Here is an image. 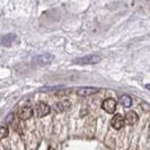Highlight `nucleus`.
Returning a JSON list of instances; mask_svg holds the SVG:
<instances>
[{"label": "nucleus", "mask_w": 150, "mask_h": 150, "mask_svg": "<svg viewBox=\"0 0 150 150\" xmlns=\"http://www.w3.org/2000/svg\"><path fill=\"white\" fill-rule=\"evenodd\" d=\"M100 60H102V57L99 54H89V56L77 58L73 62L79 65H95V64H98Z\"/></svg>", "instance_id": "1"}, {"label": "nucleus", "mask_w": 150, "mask_h": 150, "mask_svg": "<svg viewBox=\"0 0 150 150\" xmlns=\"http://www.w3.org/2000/svg\"><path fill=\"white\" fill-rule=\"evenodd\" d=\"M53 59H54V57L52 56V54H50V53H43L40 56L35 57L33 61L35 64H37V65H49V64H51L53 61Z\"/></svg>", "instance_id": "2"}, {"label": "nucleus", "mask_w": 150, "mask_h": 150, "mask_svg": "<svg viewBox=\"0 0 150 150\" xmlns=\"http://www.w3.org/2000/svg\"><path fill=\"white\" fill-rule=\"evenodd\" d=\"M102 108L105 112L108 113H113L115 111V108H117V102L113 99V98H108L103 102L102 104Z\"/></svg>", "instance_id": "3"}, {"label": "nucleus", "mask_w": 150, "mask_h": 150, "mask_svg": "<svg viewBox=\"0 0 150 150\" xmlns=\"http://www.w3.org/2000/svg\"><path fill=\"white\" fill-rule=\"evenodd\" d=\"M111 125H112L113 128L115 129H120L124 127L125 125V118L121 115V114H115L111 120Z\"/></svg>", "instance_id": "4"}, {"label": "nucleus", "mask_w": 150, "mask_h": 150, "mask_svg": "<svg viewBox=\"0 0 150 150\" xmlns=\"http://www.w3.org/2000/svg\"><path fill=\"white\" fill-rule=\"evenodd\" d=\"M36 111H37V115L38 117H45L49 113L51 112V108L46 104V103H38L37 104V108H36Z\"/></svg>", "instance_id": "5"}, {"label": "nucleus", "mask_w": 150, "mask_h": 150, "mask_svg": "<svg viewBox=\"0 0 150 150\" xmlns=\"http://www.w3.org/2000/svg\"><path fill=\"white\" fill-rule=\"evenodd\" d=\"M33 114H34V111H33V109L29 108V106H24V108L20 109V111H19V117L21 119H23V120L30 119V118L33 117Z\"/></svg>", "instance_id": "6"}, {"label": "nucleus", "mask_w": 150, "mask_h": 150, "mask_svg": "<svg viewBox=\"0 0 150 150\" xmlns=\"http://www.w3.org/2000/svg\"><path fill=\"white\" fill-rule=\"evenodd\" d=\"M96 93H98V89L97 88H93V87H83V88H80L77 90V95L80 96H90V95H94Z\"/></svg>", "instance_id": "7"}, {"label": "nucleus", "mask_w": 150, "mask_h": 150, "mask_svg": "<svg viewBox=\"0 0 150 150\" xmlns=\"http://www.w3.org/2000/svg\"><path fill=\"white\" fill-rule=\"evenodd\" d=\"M16 35H14V34H8V35H6L5 37L1 39V45H4V46H12L15 42H16Z\"/></svg>", "instance_id": "8"}, {"label": "nucleus", "mask_w": 150, "mask_h": 150, "mask_svg": "<svg viewBox=\"0 0 150 150\" xmlns=\"http://www.w3.org/2000/svg\"><path fill=\"white\" fill-rule=\"evenodd\" d=\"M137 120H139V117L134 111H129L126 113V122L128 125H135L137 122Z\"/></svg>", "instance_id": "9"}, {"label": "nucleus", "mask_w": 150, "mask_h": 150, "mask_svg": "<svg viewBox=\"0 0 150 150\" xmlns=\"http://www.w3.org/2000/svg\"><path fill=\"white\" fill-rule=\"evenodd\" d=\"M71 106V104H69V102H60V103H57L56 105H54V109H56L57 112H62L64 110H67L68 108Z\"/></svg>", "instance_id": "10"}, {"label": "nucleus", "mask_w": 150, "mask_h": 150, "mask_svg": "<svg viewBox=\"0 0 150 150\" xmlns=\"http://www.w3.org/2000/svg\"><path fill=\"white\" fill-rule=\"evenodd\" d=\"M120 102H121V104H122L125 108H129L132 105V103H133L132 98L128 95H122V96L120 97Z\"/></svg>", "instance_id": "11"}, {"label": "nucleus", "mask_w": 150, "mask_h": 150, "mask_svg": "<svg viewBox=\"0 0 150 150\" xmlns=\"http://www.w3.org/2000/svg\"><path fill=\"white\" fill-rule=\"evenodd\" d=\"M7 136H8V128H7L6 126L0 127V140L5 139V137H7Z\"/></svg>", "instance_id": "12"}, {"label": "nucleus", "mask_w": 150, "mask_h": 150, "mask_svg": "<svg viewBox=\"0 0 150 150\" xmlns=\"http://www.w3.org/2000/svg\"><path fill=\"white\" fill-rule=\"evenodd\" d=\"M141 108H142L143 110H146V111L150 112V105L149 104H147V103H142V104H141Z\"/></svg>", "instance_id": "13"}, {"label": "nucleus", "mask_w": 150, "mask_h": 150, "mask_svg": "<svg viewBox=\"0 0 150 150\" xmlns=\"http://www.w3.org/2000/svg\"><path fill=\"white\" fill-rule=\"evenodd\" d=\"M13 118H14V114H13V113H11V114H8V117H7V119H6V122H11Z\"/></svg>", "instance_id": "14"}, {"label": "nucleus", "mask_w": 150, "mask_h": 150, "mask_svg": "<svg viewBox=\"0 0 150 150\" xmlns=\"http://www.w3.org/2000/svg\"><path fill=\"white\" fill-rule=\"evenodd\" d=\"M144 87H146V88H147V89H148V90H150V84H146V86H144Z\"/></svg>", "instance_id": "15"}]
</instances>
